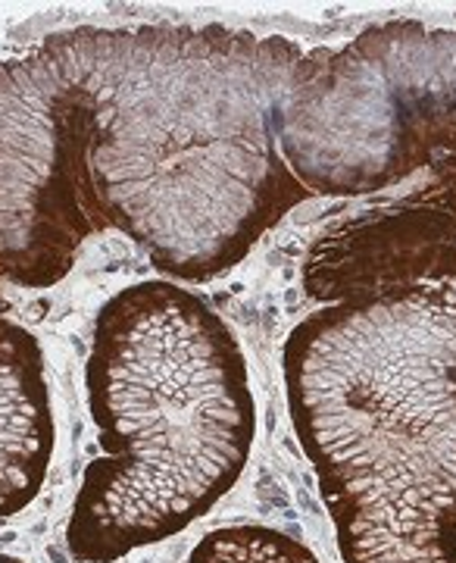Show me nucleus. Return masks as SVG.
Wrapping results in <instances>:
<instances>
[{"mask_svg": "<svg viewBox=\"0 0 456 563\" xmlns=\"http://www.w3.org/2000/svg\"><path fill=\"white\" fill-rule=\"evenodd\" d=\"M188 563H319L298 539L269 526H225L207 532Z\"/></svg>", "mask_w": 456, "mask_h": 563, "instance_id": "obj_6", "label": "nucleus"}, {"mask_svg": "<svg viewBox=\"0 0 456 563\" xmlns=\"http://www.w3.org/2000/svg\"><path fill=\"white\" fill-rule=\"evenodd\" d=\"M98 113L69 32L0 60V276L51 288L110 229L91 151Z\"/></svg>", "mask_w": 456, "mask_h": 563, "instance_id": "obj_4", "label": "nucleus"}, {"mask_svg": "<svg viewBox=\"0 0 456 563\" xmlns=\"http://www.w3.org/2000/svg\"><path fill=\"white\" fill-rule=\"evenodd\" d=\"M57 442L38 339L0 301V520L38 498Z\"/></svg>", "mask_w": 456, "mask_h": 563, "instance_id": "obj_5", "label": "nucleus"}, {"mask_svg": "<svg viewBox=\"0 0 456 563\" xmlns=\"http://www.w3.org/2000/svg\"><path fill=\"white\" fill-rule=\"evenodd\" d=\"M69 38L98 113L100 207L166 279L238 266L310 198L281 151L300 44L225 25H81Z\"/></svg>", "mask_w": 456, "mask_h": 563, "instance_id": "obj_1", "label": "nucleus"}, {"mask_svg": "<svg viewBox=\"0 0 456 563\" xmlns=\"http://www.w3.org/2000/svg\"><path fill=\"white\" fill-rule=\"evenodd\" d=\"M85 388L100 454L66 526L76 563L179 536L251 461L257 401L238 335L181 282H135L100 307Z\"/></svg>", "mask_w": 456, "mask_h": 563, "instance_id": "obj_3", "label": "nucleus"}, {"mask_svg": "<svg viewBox=\"0 0 456 563\" xmlns=\"http://www.w3.org/2000/svg\"><path fill=\"white\" fill-rule=\"evenodd\" d=\"M281 373L344 563H456V247L322 303Z\"/></svg>", "mask_w": 456, "mask_h": 563, "instance_id": "obj_2", "label": "nucleus"}]
</instances>
